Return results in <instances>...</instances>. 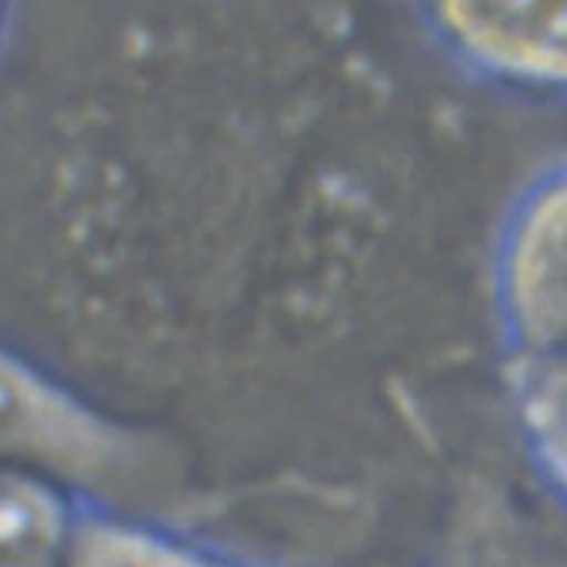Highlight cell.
I'll use <instances>...</instances> for the list:
<instances>
[{"label":"cell","mask_w":567,"mask_h":567,"mask_svg":"<svg viewBox=\"0 0 567 567\" xmlns=\"http://www.w3.org/2000/svg\"><path fill=\"white\" fill-rule=\"evenodd\" d=\"M481 54L527 74L567 78V0H444Z\"/></svg>","instance_id":"2"},{"label":"cell","mask_w":567,"mask_h":567,"mask_svg":"<svg viewBox=\"0 0 567 567\" xmlns=\"http://www.w3.org/2000/svg\"><path fill=\"white\" fill-rule=\"evenodd\" d=\"M527 411L550 467L567 484V361L540 378V384L530 391Z\"/></svg>","instance_id":"3"},{"label":"cell","mask_w":567,"mask_h":567,"mask_svg":"<svg viewBox=\"0 0 567 567\" xmlns=\"http://www.w3.org/2000/svg\"><path fill=\"white\" fill-rule=\"evenodd\" d=\"M507 284L511 308L530 338L567 341V184L544 194L520 220Z\"/></svg>","instance_id":"1"}]
</instances>
